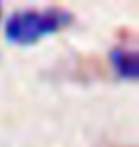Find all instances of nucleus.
<instances>
[{
    "mask_svg": "<svg viewBox=\"0 0 139 147\" xmlns=\"http://www.w3.org/2000/svg\"><path fill=\"white\" fill-rule=\"evenodd\" d=\"M71 21V13L57 8L48 10H25L15 11L6 21V38L13 44L27 46L42 36L57 33Z\"/></svg>",
    "mask_w": 139,
    "mask_h": 147,
    "instance_id": "f257e3e1",
    "label": "nucleus"
},
{
    "mask_svg": "<svg viewBox=\"0 0 139 147\" xmlns=\"http://www.w3.org/2000/svg\"><path fill=\"white\" fill-rule=\"evenodd\" d=\"M111 61L112 67L122 78H130V80H135L139 75V65H137V55L134 52H128V50H114L111 54Z\"/></svg>",
    "mask_w": 139,
    "mask_h": 147,
    "instance_id": "f03ea898",
    "label": "nucleus"
}]
</instances>
